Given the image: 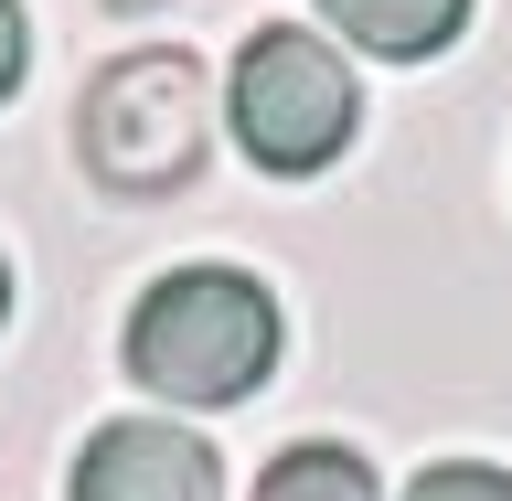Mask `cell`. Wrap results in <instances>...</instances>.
Segmentation results:
<instances>
[{
	"mask_svg": "<svg viewBox=\"0 0 512 501\" xmlns=\"http://www.w3.org/2000/svg\"><path fill=\"white\" fill-rule=\"evenodd\" d=\"M278 363V299L246 267H171L128 310V374L160 406H246Z\"/></svg>",
	"mask_w": 512,
	"mask_h": 501,
	"instance_id": "cell-1",
	"label": "cell"
},
{
	"mask_svg": "<svg viewBox=\"0 0 512 501\" xmlns=\"http://www.w3.org/2000/svg\"><path fill=\"white\" fill-rule=\"evenodd\" d=\"M214 139V86L182 43H139V54L96 64V86L75 96V160L128 203H160L203 171Z\"/></svg>",
	"mask_w": 512,
	"mask_h": 501,
	"instance_id": "cell-2",
	"label": "cell"
},
{
	"mask_svg": "<svg viewBox=\"0 0 512 501\" xmlns=\"http://www.w3.org/2000/svg\"><path fill=\"white\" fill-rule=\"evenodd\" d=\"M352 128H363V86H352V64L299 22H267L235 54V150L256 171H331L352 150Z\"/></svg>",
	"mask_w": 512,
	"mask_h": 501,
	"instance_id": "cell-3",
	"label": "cell"
},
{
	"mask_svg": "<svg viewBox=\"0 0 512 501\" xmlns=\"http://www.w3.org/2000/svg\"><path fill=\"white\" fill-rule=\"evenodd\" d=\"M75 501H224L214 448L171 416H118L75 448Z\"/></svg>",
	"mask_w": 512,
	"mask_h": 501,
	"instance_id": "cell-4",
	"label": "cell"
},
{
	"mask_svg": "<svg viewBox=\"0 0 512 501\" xmlns=\"http://www.w3.org/2000/svg\"><path fill=\"white\" fill-rule=\"evenodd\" d=\"M320 22L342 43H363V54H384V64H427V54L459 43L470 0H320Z\"/></svg>",
	"mask_w": 512,
	"mask_h": 501,
	"instance_id": "cell-5",
	"label": "cell"
},
{
	"mask_svg": "<svg viewBox=\"0 0 512 501\" xmlns=\"http://www.w3.org/2000/svg\"><path fill=\"white\" fill-rule=\"evenodd\" d=\"M256 501H384V491H374V459H363V448L299 438V448H278V459H267Z\"/></svg>",
	"mask_w": 512,
	"mask_h": 501,
	"instance_id": "cell-6",
	"label": "cell"
},
{
	"mask_svg": "<svg viewBox=\"0 0 512 501\" xmlns=\"http://www.w3.org/2000/svg\"><path fill=\"white\" fill-rule=\"evenodd\" d=\"M406 501H512V470H491V459H438V470H416Z\"/></svg>",
	"mask_w": 512,
	"mask_h": 501,
	"instance_id": "cell-7",
	"label": "cell"
},
{
	"mask_svg": "<svg viewBox=\"0 0 512 501\" xmlns=\"http://www.w3.org/2000/svg\"><path fill=\"white\" fill-rule=\"evenodd\" d=\"M22 64H32V32H22V0H0V96L22 86Z\"/></svg>",
	"mask_w": 512,
	"mask_h": 501,
	"instance_id": "cell-8",
	"label": "cell"
},
{
	"mask_svg": "<svg viewBox=\"0 0 512 501\" xmlns=\"http://www.w3.org/2000/svg\"><path fill=\"white\" fill-rule=\"evenodd\" d=\"M0 320H11V267H0Z\"/></svg>",
	"mask_w": 512,
	"mask_h": 501,
	"instance_id": "cell-9",
	"label": "cell"
},
{
	"mask_svg": "<svg viewBox=\"0 0 512 501\" xmlns=\"http://www.w3.org/2000/svg\"><path fill=\"white\" fill-rule=\"evenodd\" d=\"M107 11H150V0H107Z\"/></svg>",
	"mask_w": 512,
	"mask_h": 501,
	"instance_id": "cell-10",
	"label": "cell"
}]
</instances>
